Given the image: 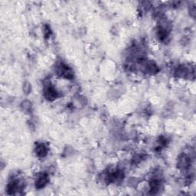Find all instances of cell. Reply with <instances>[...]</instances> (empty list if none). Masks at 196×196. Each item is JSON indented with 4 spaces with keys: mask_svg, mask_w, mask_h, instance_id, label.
<instances>
[{
    "mask_svg": "<svg viewBox=\"0 0 196 196\" xmlns=\"http://www.w3.org/2000/svg\"><path fill=\"white\" fill-rule=\"evenodd\" d=\"M57 95H58V94H57L56 90L54 89V87H51V86H49L45 90V96H46V97L48 100L55 99L57 97Z\"/></svg>",
    "mask_w": 196,
    "mask_h": 196,
    "instance_id": "1",
    "label": "cell"
},
{
    "mask_svg": "<svg viewBox=\"0 0 196 196\" xmlns=\"http://www.w3.org/2000/svg\"><path fill=\"white\" fill-rule=\"evenodd\" d=\"M36 152H37L38 155H39V156H44V155H46V152H47L46 147L44 146L43 144H41V145H39L37 147Z\"/></svg>",
    "mask_w": 196,
    "mask_h": 196,
    "instance_id": "3",
    "label": "cell"
},
{
    "mask_svg": "<svg viewBox=\"0 0 196 196\" xmlns=\"http://www.w3.org/2000/svg\"><path fill=\"white\" fill-rule=\"evenodd\" d=\"M47 182H48V177H47V176L46 175H42V176H41L38 179V181L36 182V187H38V188L44 187V186L46 185Z\"/></svg>",
    "mask_w": 196,
    "mask_h": 196,
    "instance_id": "2",
    "label": "cell"
}]
</instances>
